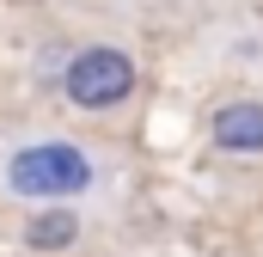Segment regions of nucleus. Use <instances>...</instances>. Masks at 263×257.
Masks as SVG:
<instances>
[{"label": "nucleus", "mask_w": 263, "mask_h": 257, "mask_svg": "<svg viewBox=\"0 0 263 257\" xmlns=\"http://www.w3.org/2000/svg\"><path fill=\"white\" fill-rule=\"evenodd\" d=\"M86 184H92V159L67 141H37V147H18L6 159V190L12 196L62 202V196H80Z\"/></svg>", "instance_id": "1"}, {"label": "nucleus", "mask_w": 263, "mask_h": 257, "mask_svg": "<svg viewBox=\"0 0 263 257\" xmlns=\"http://www.w3.org/2000/svg\"><path fill=\"white\" fill-rule=\"evenodd\" d=\"M208 135L220 153H263V104H220Z\"/></svg>", "instance_id": "3"}, {"label": "nucleus", "mask_w": 263, "mask_h": 257, "mask_svg": "<svg viewBox=\"0 0 263 257\" xmlns=\"http://www.w3.org/2000/svg\"><path fill=\"white\" fill-rule=\"evenodd\" d=\"M73 233H80V221H73L67 208H55V214H37V221L25 227V245H37V251H62V245H73Z\"/></svg>", "instance_id": "4"}, {"label": "nucleus", "mask_w": 263, "mask_h": 257, "mask_svg": "<svg viewBox=\"0 0 263 257\" xmlns=\"http://www.w3.org/2000/svg\"><path fill=\"white\" fill-rule=\"evenodd\" d=\"M62 92L80 104V111H110L135 92V62L123 49H80L73 62L62 67Z\"/></svg>", "instance_id": "2"}]
</instances>
